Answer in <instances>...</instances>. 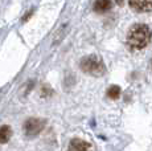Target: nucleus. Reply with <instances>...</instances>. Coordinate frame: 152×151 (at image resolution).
<instances>
[{
  "instance_id": "423d86ee",
  "label": "nucleus",
  "mask_w": 152,
  "mask_h": 151,
  "mask_svg": "<svg viewBox=\"0 0 152 151\" xmlns=\"http://www.w3.org/2000/svg\"><path fill=\"white\" fill-rule=\"evenodd\" d=\"M113 3L111 0H95L94 1V11L98 13H104L111 10Z\"/></svg>"
},
{
  "instance_id": "0eeeda50",
  "label": "nucleus",
  "mask_w": 152,
  "mask_h": 151,
  "mask_svg": "<svg viewBox=\"0 0 152 151\" xmlns=\"http://www.w3.org/2000/svg\"><path fill=\"white\" fill-rule=\"evenodd\" d=\"M12 136V129L7 125L0 127V143H7Z\"/></svg>"
},
{
  "instance_id": "39448f33",
  "label": "nucleus",
  "mask_w": 152,
  "mask_h": 151,
  "mask_svg": "<svg viewBox=\"0 0 152 151\" xmlns=\"http://www.w3.org/2000/svg\"><path fill=\"white\" fill-rule=\"evenodd\" d=\"M68 151H91V146L82 139H73L69 143Z\"/></svg>"
},
{
  "instance_id": "f03ea898",
  "label": "nucleus",
  "mask_w": 152,
  "mask_h": 151,
  "mask_svg": "<svg viewBox=\"0 0 152 151\" xmlns=\"http://www.w3.org/2000/svg\"><path fill=\"white\" fill-rule=\"evenodd\" d=\"M81 69L87 74H91V76H102L106 72V68H104V64L99 57L97 56H86L81 60L80 62Z\"/></svg>"
},
{
  "instance_id": "20e7f679",
  "label": "nucleus",
  "mask_w": 152,
  "mask_h": 151,
  "mask_svg": "<svg viewBox=\"0 0 152 151\" xmlns=\"http://www.w3.org/2000/svg\"><path fill=\"white\" fill-rule=\"evenodd\" d=\"M130 7L136 12L152 11V0H130Z\"/></svg>"
},
{
  "instance_id": "f257e3e1",
  "label": "nucleus",
  "mask_w": 152,
  "mask_h": 151,
  "mask_svg": "<svg viewBox=\"0 0 152 151\" xmlns=\"http://www.w3.org/2000/svg\"><path fill=\"white\" fill-rule=\"evenodd\" d=\"M152 32L145 24H135L130 28L127 34V43L132 49H143L151 41Z\"/></svg>"
},
{
  "instance_id": "1a4fd4ad",
  "label": "nucleus",
  "mask_w": 152,
  "mask_h": 151,
  "mask_svg": "<svg viewBox=\"0 0 152 151\" xmlns=\"http://www.w3.org/2000/svg\"><path fill=\"white\" fill-rule=\"evenodd\" d=\"M123 1H124V0H115V3L118 5H122V4H123Z\"/></svg>"
},
{
  "instance_id": "7ed1b4c3",
  "label": "nucleus",
  "mask_w": 152,
  "mask_h": 151,
  "mask_svg": "<svg viewBox=\"0 0 152 151\" xmlns=\"http://www.w3.org/2000/svg\"><path fill=\"white\" fill-rule=\"evenodd\" d=\"M44 127H45V121L44 119H40V118H29L24 123V133L27 136L32 138V136H36L39 133H41Z\"/></svg>"
},
{
  "instance_id": "6e6552de",
  "label": "nucleus",
  "mask_w": 152,
  "mask_h": 151,
  "mask_svg": "<svg viewBox=\"0 0 152 151\" xmlns=\"http://www.w3.org/2000/svg\"><path fill=\"white\" fill-rule=\"evenodd\" d=\"M107 95H109V98L111 100H116V98H119V95H121V88L116 85H113L109 88V90H107Z\"/></svg>"
}]
</instances>
